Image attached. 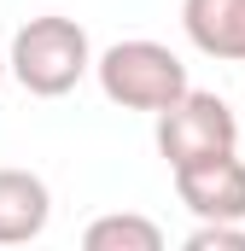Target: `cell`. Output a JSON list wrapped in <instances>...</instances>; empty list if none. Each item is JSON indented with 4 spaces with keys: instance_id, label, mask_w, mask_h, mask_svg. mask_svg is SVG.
<instances>
[{
    "instance_id": "cell-8",
    "label": "cell",
    "mask_w": 245,
    "mask_h": 251,
    "mask_svg": "<svg viewBox=\"0 0 245 251\" xmlns=\"http://www.w3.org/2000/svg\"><path fill=\"white\" fill-rule=\"evenodd\" d=\"M187 251H245V222H198L187 234Z\"/></svg>"
},
{
    "instance_id": "cell-7",
    "label": "cell",
    "mask_w": 245,
    "mask_h": 251,
    "mask_svg": "<svg viewBox=\"0 0 245 251\" xmlns=\"http://www.w3.org/2000/svg\"><path fill=\"white\" fill-rule=\"evenodd\" d=\"M82 246L88 251H164V228L146 222V216H134V210H117V216L88 222Z\"/></svg>"
},
{
    "instance_id": "cell-5",
    "label": "cell",
    "mask_w": 245,
    "mask_h": 251,
    "mask_svg": "<svg viewBox=\"0 0 245 251\" xmlns=\"http://www.w3.org/2000/svg\"><path fill=\"white\" fill-rule=\"evenodd\" d=\"M181 29L204 59L245 64V0H181Z\"/></svg>"
},
{
    "instance_id": "cell-3",
    "label": "cell",
    "mask_w": 245,
    "mask_h": 251,
    "mask_svg": "<svg viewBox=\"0 0 245 251\" xmlns=\"http://www.w3.org/2000/svg\"><path fill=\"white\" fill-rule=\"evenodd\" d=\"M240 146V117L222 94H204V88H187L170 111H158V152L170 170L198 164V158H216V152H234Z\"/></svg>"
},
{
    "instance_id": "cell-4",
    "label": "cell",
    "mask_w": 245,
    "mask_h": 251,
    "mask_svg": "<svg viewBox=\"0 0 245 251\" xmlns=\"http://www.w3.org/2000/svg\"><path fill=\"white\" fill-rule=\"evenodd\" d=\"M175 193L198 222H245V158L216 152L175 170Z\"/></svg>"
},
{
    "instance_id": "cell-6",
    "label": "cell",
    "mask_w": 245,
    "mask_h": 251,
    "mask_svg": "<svg viewBox=\"0 0 245 251\" xmlns=\"http://www.w3.org/2000/svg\"><path fill=\"white\" fill-rule=\"evenodd\" d=\"M53 222V193L29 170H0V246H29Z\"/></svg>"
},
{
    "instance_id": "cell-1",
    "label": "cell",
    "mask_w": 245,
    "mask_h": 251,
    "mask_svg": "<svg viewBox=\"0 0 245 251\" xmlns=\"http://www.w3.org/2000/svg\"><path fill=\"white\" fill-rule=\"evenodd\" d=\"M12 76L24 94L35 100H59L70 94L88 70H94V47H88V29L76 18H59V12H41L29 18L18 35H12Z\"/></svg>"
},
{
    "instance_id": "cell-9",
    "label": "cell",
    "mask_w": 245,
    "mask_h": 251,
    "mask_svg": "<svg viewBox=\"0 0 245 251\" xmlns=\"http://www.w3.org/2000/svg\"><path fill=\"white\" fill-rule=\"evenodd\" d=\"M6 76H12V59H6V53H0V88H6Z\"/></svg>"
},
{
    "instance_id": "cell-2",
    "label": "cell",
    "mask_w": 245,
    "mask_h": 251,
    "mask_svg": "<svg viewBox=\"0 0 245 251\" xmlns=\"http://www.w3.org/2000/svg\"><path fill=\"white\" fill-rule=\"evenodd\" d=\"M94 76H99L105 100L122 105V111H170L187 88H193V82H187V64L175 59L164 41H146V35L105 47V53L94 59Z\"/></svg>"
}]
</instances>
